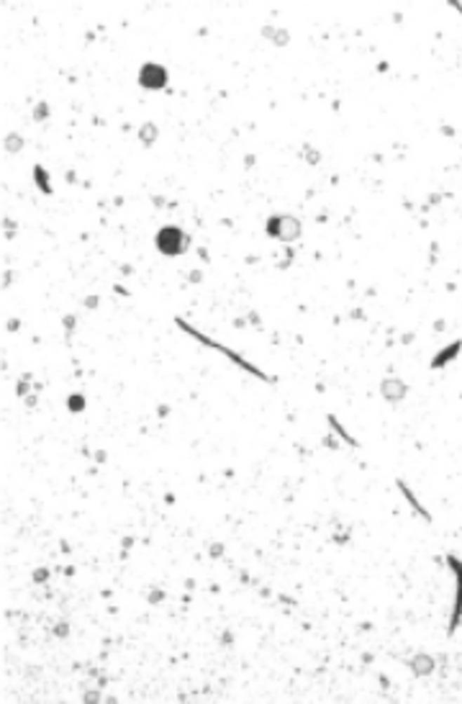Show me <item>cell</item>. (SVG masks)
<instances>
[{
	"mask_svg": "<svg viewBox=\"0 0 462 704\" xmlns=\"http://www.w3.org/2000/svg\"><path fill=\"white\" fill-rule=\"evenodd\" d=\"M298 232H301V224H298V219H293V216H277L270 221V234L283 242L296 240Z\"/></svg>",
	"mask_w": 462,
	"mask_h": 704,
	"instance_id": "7a4b0ae2",
	"label": "cell"
},
{
	"mask_svg": "<svg viewBox=\"0 0 462 704\" xmlns=\"http://www.w3.org/2000/svg\"><path fill=\"white\" fill-rule=\"evenodd\" d=\"M185 234L180 232L178 226H164L162 232L157 234V247L162 249L164 255H175V252H183L185 247Z\"/></svg>",
	"mask_w": 462,
	"mask_h": 704,
	"instance_id": "6da1fadb",
	"label": "cell"
},
{
	"mask_svg": "<svg viewBox=\"0 0 462 704\" xmlns=\"http://www.w3.org/2000/svg\"><path fill=\"white\" fill-rule=\"evenodd\" d=\"M383 393H385L388 398L403 396V383L401 381H385L383 383Z\"/></svg>",
	"mask_w": 462,
	"mask_h": 704,
	"instance_id": "3957f363",
	"label": "cell"
}]
</instances>
